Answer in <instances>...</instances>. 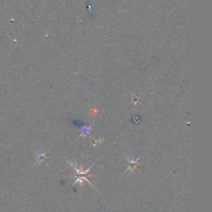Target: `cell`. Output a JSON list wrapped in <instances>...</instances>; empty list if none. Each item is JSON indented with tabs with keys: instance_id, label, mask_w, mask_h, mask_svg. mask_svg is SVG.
I'll list each match as a JSON object with an SVG mask.
<instances>
[{
	"instance_id": "cell-1",
	"label": "cell",
	"mask_w": 212,
	"mask_h": 212,
	"mask_svg": "<svg viewBox=\"0 0 212 212\" xmlns=\"http://www.w3.org/2000/svg\"><path fill=\"white\" fill-rule=\"evenodd\" d=\"M126 159H127V161H128V168L126 169V172L131 171V172H132L133 169L136 168V166L138 165V161L139 158H137L135 161H133L132 158H126Z\"/></svg>"
},
{
	"instance_id": "cell-2",
	"label": "cell",
	"mask_w": 212,
	"mask_h": 212,
	"mask_svg": "<svg viewBox=\"0 0 212 212\" xmlns=\"http://www.w3.org/2000/svg\"><path fill=\"white\" fill-rule=\"evenodd\" d=\"M72 167L75 168V172H76V174H78V175H80H80H85V174H87V173H88V172H90V168H91V166H90V168H89L88 169H87V170H85V171H84V170H82V168H80V169H78V168H76L75 167V166L73 165V164H72Z\"/></svg>"
},
{
	"instance_id": "cell-3",
	"label": "cell",
	"mask_w": 212,
	"mask_h": 212,
	"mask_svg": "<svg viewBox=\"0 0 212 212\" xmlns=\"http://www.w3.org/2000/svg\"><path fill=\"white\" fill-rule=\"evenodd\" d=\"M86 181L87 182H89V183H90V185L91 186H93V185L91 184V183H90V181H89L88 179H87V177H78V178H77V180H76V181H75V182H74V185H75V183H77L78 181H80V183L82 184V183H83V181Z\"/></svg>"
}]
</instances>
